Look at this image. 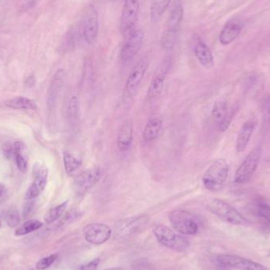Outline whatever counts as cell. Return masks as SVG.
<instances>
[{"instance_id": "cell-2", "label": "cell", "mask_w": 270, "mask_h": 270, "mask_svg": "<svg viewBox=\"0 0 270 270\" xmlns=\"http://www.w3.org/2000/svg\"><path fill=\"white\" fill-rule=\"evenodd\" d=\"M183 14L184 10L181 2L177 1L175 2L166 22L165 30L161 36V44L165 50H172L174 47L177 33L183 19Z\"/></svg>"}, {"instance_id": "cell-13", "label": "cell", "mask_w": 270, "mask_h": 270, "mask_svg": "<svg viewBox=\"0 0 270 270\" xmlns=\"http://www.w3.org/2000/svg\"><path fill=\"white\" fill-rule=\"evenodd\" d=\"M216 260L219 264L231 268L242 270H270V268L263 265L250 260L242 257L231 255V254H220Z\"/></svg>"}, {"instance_id": "cell-1", "label": "cell", "mask_w": 270, "mask_h": 270, "mask_svg": "<svg viewBox=\"0 0 270 270\" xmlns=\"http://www.w3.org/2000/svg\"><path fill=\"white\" fill-rule=\"evenodd\" d=\"M229 167L225 159H217L212 163L203 176V184L211 192H218L224 188L228 179Z\"/></svg>"}, {"instance_id": "cell-27", "label": "cell", "mask_w": 270, "mask_h": 270, "mask_svg": "<svg viewBox=\"0 0 270 270\" xmlns=\"http://www.w3.org/2000/svg\"><path fill=\"white\" fill-rule=\"evenodd\" d=\"M67 203H68V201H66V202H62L61 204L55 206L53 208L48 210L44 217L45 223L48 224H52L59 220L64 213Z\"/></svg>"}, {"instance_id": "cell-28", "label": "cell", "mask_w": 270, "mask_h": 270, "mask_svg": "<svg viewBox=\"0 0 270 270\" xmlns=\"http://www.w3.org/2000/svg\"><path fill=\"white\" fill-rule=\"evenodd\" d=\"M43 226V223L38 220H30L26 221L24 224H22L21 226L18 227L14 232V235L16 236H22L25 235H28L31 232L38 230Z\"/></svg>"}, {"instance_id": "cell-6", "label": "cell", "mask_w": 270, "mask_h": 270, "mask_svg": "<svg viewBox=\"0 0 270 270\" xmlns=\"http://www.w3.org/2000/svg\"><path fill=\"white\" fill-rule=\"evenodd\" d=\"M171 224L180 234L192 236L198 233V225L191 213L185 210H173L169 214Z\"/></svg>"}, {"instance_id": "cell-31", "label": "cell", "mask_w": 270, "mask_h": 270, "mask_svg": "<svg viewBox=\"0 0 270 270\" xmlns=\"http://www.w3.org/2000/svg\"><path fill=\"white\" fill-rule=\"evenodd\" d=\"M78 100L77 96H72L69 101L67 107V116L70 119V122L72 123L74 120L78 118Z\"/></svg>"}, {"instance_id": "cell-40", "label": "cell", "mask_w": 270, "mask_h": 270, "mask_svg": "<svg viewBox=\"0 0 270 270\" xmlns=\"http://www.w3.org/2000/svg\"><path fill=\"white\" fill-rule=\"evenodd\" d=\"M1 227H2V220H1V218H0V228H1Z\"/></svg>"}, {"instance_id": "cell-21", "label": "cell", "mask_w": 270, "mask_h": 270, "mask_svg": "<svg viewBox=\"0 0 270 270\" xmlns=\"http://www.w3.org/2000/svg\"><path fill=\"white\" fill-rule=\"evenodd\" d=\"M163 120L158 116H155L149 120L143 130V139L145 142H151L158 138L162 129Z\"/></svg>"}, {"instance_id": "cell-5", "label": "cell", "mask_w": 270, "mask_h": 270, "mask_svg": "<svg viewBox=\"0 0 270 270\" xmlns=\"http://www.w3.org/2000/svg\"><path fill=\"white\" fill-rule=\"evenodd\" d=\"M262 156L261 147H256L250 151L235 173L234 182L236 184H245L251 180L260 164Z\"/></svg>"}, {"instance_id": "cell-38", "label": "cell", "mask_w": 270, "mask_h": 270, "mask_svg": "<svg viewBox=\"0 0 270 270\" xmlns=\"http://www.w3.org/2000/svg\"><path fill=\"white\" fill-rule=\"evenodd\" d=\"M31 210H32V204H31V203H27V204L24 206V210H23V216H27V215L30 213Z\"/></svg>"}, {"instance_id": "cell-39", "label": "cell", "mask_w": 270, "mask_h": 270, "mask_svg": "<svg viewBox=\"0 0 270 270\" xmlns=\"http://www.w3.org/2000/svg\"><path fill=\"white\" fill-rule=\"evenodd\" d=\"M104 270H123V269L121 268V267H114V268L106 269Z\"/></svg>"}, {"instance_id": "cell-9", "label": "cell", "mask_w": 270, "mask_h": 270, "mask_svg": "<svg viewBox=\"0 0 270 270\" xmlns=\"http://www.w3.org/2000/svg\"><path fill=\"white\" fill-rule=\"evenodd\" d=\"M145 37V32L142 30H133L126 35L120 51V59L122 62H130L138 55L144 43Z\"/></svg>"}, {"instance_id": "cell-36", "label": "cell", "mask_w": 270, "mask_h": 270, "mask_svg": "<svg viewBox=\"0 0 270 270\" xmlns=\"http://www.w3.org/2000/svg\"><path fill=\"white\" fill-rule=\"evenodd\" d=\"M262 110L267 113H270V96L265 97L262 103Z\"/></svg>"}, {"instance_id": "cell-34", "label": "cell", "mask_w": 270, "mask_h": 270, "mask_svg": "<svg viewBox=\"0 0 270 270\" xmlns=\"http://www.w3.org/2000/svg\"><path fill=\"white\" fill-rule=\"evenodd\" d=\"M233 117H234V112H233V111H229L225 117L218 123L219 129H220V131L225 132L226 130H228L231 123H232Z\"/></svg>"}, {"instance_id": "cell-19", "label": "cell", "mask_w": 270, "mask_h": 270, "mask_svg": "<svg viewBox=\"0 0 270 270\" xmlns=\"http://www.w3.org/2000/svg\"><path fill=\"white\" fill-rule=\"evenodd\" d=\"M256 122L254 121H246L242 127L240 128L237 139H236V150L238 152H242L246 150L248 146L250 138L252 137L255 127Z\"/></svg>"}, {"instance_id": "cell-17", "label": "cell", "mask_w": 270, "mask_h": 270, "mask_svg": "<svg viewBox=\"0 0 270 270\" xmlns=\"http://www.w3.org/2000/svg\"><path fill=\"white\" fill-rule=\"evenodd\" d=\"M170 66L171 59H166L156 70L149 87L148 96L150 98H157L162 93L164 87V81Z\"/></svg>"}, {"instance_id": "cell-20", "label": "cell", "mask_w": 270, "mask_h": 270, "mask_svg": "<svg viewBox=\"0 0 270 270\" xmlns=\"http://www.w3.org/2000/svg\"><path fill=\"white\" fill-rule=\"evenodd\" d=\"M194 54L203 67L211 69L214 66V58L207 44L203 41H198L194 46Z\"/></svg>"}, {"instance_id": "cell-41", "label": "cell", "mask_w": 270, "mask_h": 270, "mask_svg": "<svg viewBox=\"0 0 270 270\" xmlns=\"http://www.w3.org/2000/svg\"></svg>"}, {"instance_id": "cell-4", "label": "cell", "mask_w": 270, "mask_h": 270, "mask_svg": "<svg viewBox=\"0 0 270 270\" xmlns=\"http://www.w3.org/2000/svg\"><path fill=\"white\" fill-rule=\"evenodd\" d=\"M153 233L160 244L178 252H183L189 246V242L183 236L177 234L164 224H157L153 228Z\"/></svg>"}, {"instance_id": "cell-23", "label": "cell", "mask_w": 270, "mask_h": 270, "mask_svg": "<svg viewBox=\"0 0 270 270\" xmlns=\"http://www.w3.org/2000/svg\"><path fill=\"white\" fill-rule=\"evenodd\" d=\"M241 32V27L240 25L235 22H230L224 26L219 36L220 42L223 45L231 44L233 42Z\"/></svg>"}, {"instance_id": "cell-30", "label": "cell", "mask_w": 270, "mask_h": 270, "mask_svg": "<svg viewBox=\"0 0 270 270\" xmlns=\"http://www.w3.org/2000/svg\"><path fill=\"white\" fill-rule=\"evenodd\" d=\"M6 222L10 228L17 227L20 222V216L18 210L15 209H10L6 212Z\"/></svg>"}, {"instance_id": "cell-22", "label": "cell", "mask_w": 270, "mask_h": 270, "mask_svg": "<svg viewBox=\"0 0 270 270\" xmlns=\"http://www.w3.org/2000/svg\"><path fill=\"white\" fill-rule=\"evenodd\" d=\"M13 149L17 166L21 172L25 173L28 169V150L26 145L22 142H15Z\"/></svg>"}, {"instance_id": "cell-11", "label": "cell", "mask_w": 270, "mask_h": 270, "mask_svg": "<svg viewBox=\"0 0 270 270\" xmlns=\"http://www.w3.org/2000/svg\"><path fill=\"white\" fill-rule=\"evenodd\" d=\"M149 221L150 216L146 214L138 215L121 220L116 226L118 236L122 238H126L138 234L144 230Z\"/></svg>"}, {"instance_id": "cell-32", "label": "cell", "mask_w": 270, "mask_h": 270, "mask_svg": "<svg viewBox=\"0 0 270 270\" xmlns=\"http://www.w3.org/2000/svg\"><path fill=\"white\" fill-rule=\"evenodd\" d=\"M58 254H51L49 256L40 259L36 264V269L37 270H45L49 268L58 258Z\"/></svg>"}, {"instance_id": "cell-10", "label": "cell", "mask_w": 270, "mask_h": 270, "mask_svg": "<svg viewBox=\"0 0 270 270\" xmlns=\"http://www.w3.org/2000/svg\"><path fill=\"white\" fill-rule=\"evenodd\" d=\"M32 176L33 182L25 194L26 200H32L44 191L48 182V168L41 163H35L32 167Z\"/></svg>"}, {"instance_id": "cell-14", "label": "cell", "mask_w": 270, "mask_h": 270, "mask_svg": "<svg viewBox=\"0 0 270 270\" xmlns=\"http://www.w3.org/2000/svg\"><path fill=\"white\" fill-rule=\"evenodd\" d=\"M112 229L107 224L101 223L89 224L83 228V235L87 242L92 244L101 245L112 236Z\"/></svg>"}, {"instance_id": "cell-33", "label": "cell", "mask_w": 270, "mask_h": 270, "mask_svg": "<svg viewBox=\"0 0 270 270\" xmlns=\"http://www.w3.org/2000/svg\"><path fill=\"white\" fill-rule=\"evenodd\" d=\"M258 215L261 218L270 223V206L266 203H259L258 206Z\"/></svg>"}, {"instance_id": "cell-18", "label": "cell", "mask_w": 270, "mask_h": 270, "mask_svg": "<svg viewBox=\"0 0 270 270\" xmlns=\"http://www.w3.org/2000/svg\"><path fill=\"white\" fill-rule=\"evenodd\" d=\"M134 138V126L130 120H125L122 122L117 134V146L122 152L130 150Z\"/></svg>"}, {"instance_id": "cell-8", "label": "cell", "mask_w": 270, "mask_h": 270, "mask_svg": "<svg viewBox=\"0 0 270 270\" xmlns=\"http://www.w3.org/2000/svg\"><path fill=\"white\" fill-rule=\"evenodd\" d=\"M140 10V0H124L120 28L122 34L128 35L135 30Z\"/></svg>"}, {"instance_id": "cell-12", "label": "cell", "mask_w": 270, "mask_h": 270, "mask_svg": "<svg viewBox=\"0 0 270 270\" xmlns=\"http://www.w3.org/2000/svg\"><path fill=\"white\" fill-rule=\"evenodd\" d=\"M99 23L98 12L94 6L90 5L86 10L83 22H82V34L85 40L89 44H94L98 36Z\"/></svg>"}, {"instance_id": "cell-3", "label": "cell", "mask_w": 270, "mask_h": 270, "mask_svg": "<svg viewBox=\"0 0 270 270\" xmlns=\"http://www.w3.org/2000/svg\"><path fill=\"white\" fill-rule=\"evenodd\" d=\"M206 208L212 214L229 224L234 225H246L248 224L247 220L238 210L218 198H212L208 201L206 204Z\"/></svg>"}, {"instance_id": "cell-26", "label": "cell", "mask_w": 270, "mask_h": 270, "mask_svg": "<svg viewBox=\"0 0 270 270\" xmlns=\"http://www.w3.org/2000/svg\"><path fill=\"white\" fill-rule=\"evenodd\" d=\"M63 163L65 171L68 175L72 174L80 168L82 164V159L73 154L68 151H65L63 153Z\"/></svg>"}, {"instance_id": "cell-15", "label": "cell", "mask_w": 270, "mask_h": 270, "mask_svg": "<svg viewBox=\"0 0 270 270\" xmlns=\"http://www.w3.org/2000/svg\"><path fill=\"white\" fill-rule=\"evenodd\" d=\"M149 62L146 58H143L134 66L130 71L125 86V92L128 97L132 98L136 94L141 82L144 78L146 70L148 69Z\"/></svg>"}, {"instance_id": "cell-29", "label": "cell", "mask_w": 270, "mask_h": 270, "mask_svg": "<svg viewBox=\"0 0 270 270\" xmlns=\"http://www.w3.org/2000/svg\"><path fill=\"white\" fill-rule=\"evenodd\" d=\"M228 112V104L224 100H216L212 107V116L216 122H220Z\"/></svg>"}, {"instance_id": "cell-7", "label": "cell", "mask_w": 270, "mask_h": 270, "mask_svg": "<svg viewBox=\"0 0 270 270\" xmlns=\"http://www.w3.org/2000/svg\"><path fill=\"white\" fill-rule=\"evenodd\" d=\"M102 170L98 167L89 168L77 176L74 181V191L77 197H83L98 183L102 177Z\"/></svg>"}, {"instance_id": "cell-16", "label": "cell", "mask_w": 270, "mask_h": 270, "mask_svg": "<svg viewBox=\"0 0 270 270\" xmlns=\"http://www.w3.org/2000/svg\"><path fill=\"white\" fill-rule=\"evenodd\" d=\"M66 81V72L63 69H59L51 81L47 94V107L48 111L52 112L56 108L59 97Z\"/></svg>"}, {"instance_id": "cell-37", "label": "cell", "mask_w": 270, "mask_h": 270, "mask_svg": "<svg viewBox=\"0 0 270 270\" xmlns=\"http://www.w3.org/2000/svg\"><path fill=\"white\" fill-rule=\"evenodd\" d=\"M7 194V189L3 183L0 182V202H2L6 198Z\"/></svg>"}, {"instance_id": "cell-24", "label": "cell", "mask_w": 270, "mask_h": 270, "mask_svg": "<svg viewBox=\"0 0 270 270\" xmlns=\"http://www.w3.org/2000/svg\"><path fill=\"white\" fill-rule=\"evenodd\" d=\"M5 105L17 110H36L37 108L36 103L33 100L23 96H17L6 100Z\"/></svg>"}, {"instance_id": "cell-35", "label": "cell", "mask_w": 270, "mask_h": 270, "mask_svg": "<svg viewBox=\"0 0 270 270\" xmlns=\"http://www.w3.org/2000/svg\"><path fill=\"white\" fill-rule=\"evenodd\" d=\"M99 263H100V259L96 258V259L92 261V262H90L88 263H86V264L78 266L74 270H96V269L98 267Z\"/></svg>"}, {"instance_id": "cell-25", "label": "cell", "mask_w": 270, "mask_h": 270, "mask_svg": "<svg viewBox=\"0 0 270 270\" xmlns=\"http://www.w3.org/2000/svg\"><path fill=\"white\" fill-rule=\"evenodd\" d=\"M172 1V0H152L150 7V18L152 23L159 22Z\"/></svg>"}]
</instances>
